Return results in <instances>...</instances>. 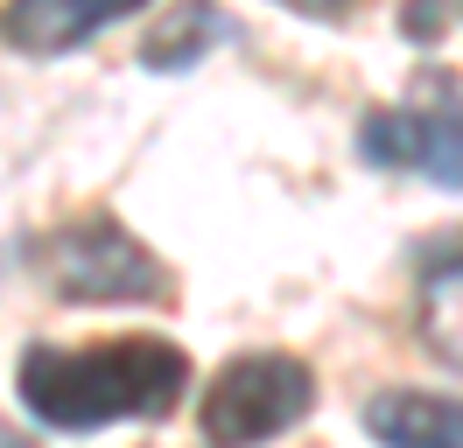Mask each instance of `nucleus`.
<instances>
[{"label":"nucleus","mask_w":463,"mask_h":448,"mask_svg":"<svg viewBox=\"0 0 463 448\" xmlns=\"http://www.w3.org/2000/svg\"><path fill=\"white\" fill-rule=\"evenodd\" d=\"M190 386V358L162 336H119L99 350H50L35 343L22 358V406L57 434L113 427V420L169 414Z\"/></svg>","instance_id":"obj_1"},{"label":"nucleus","mask_w":463,"mask_h":448,"mask_svg":"<svg viewBox=\"0 0 463 448\" xmlns=\"http://www.w3.org/2000/svg\"><path fill=\"white\" fill-rule=\"evenodd\" d=\"M309 406H317L309 364L288 358V350H253V358H232L211 378L197 420L211 448H253V442L288 434L295 420H309Z\"/></svg>","instance_id":"obj_2"},{"label":"nucleus","mask_w":463,"mask_h":448,"mask_svg":"<svg viewBox=\"0 0 463 448\" xmlns=\"http://www.w3.org/2000/svg\"><path fill=\"white\" fill-rule=\"evenodd\" d=\"M50 287L63 302H169V266L113 218L50 238Z\"/></svg>","instance_id":"obj_3"},{"label":"nucleus","mask_w":463,"mask_h":448,"mask_svg":"<svg viewBox=\"0 0 463 448\" xmlns=\"http://www.w3.org/2000/svg\"><path fill=\"white\" fill-rule=\"evenodd\" d=\"M358 140L379 168H421L435 190H463V91L435 112H373Z\"/></svg>","instance_id":"obj_4"},{"label":"nucleus","mask_w":463,"mask_h":448,"mask_svg":"<svg viewBox=\"0 0 463 448\" xmlns=\"http://www.w3.org/2000/svg\"><path fill=\"white\" fill-rule=\"evenodd\" d=\"M141 0H7V14H0V42L22 56H63L91 42L106 22L119 14H134Z\"/></svg>","instance_id":"obj_5"},{"label":"nucleus","mask_w":463,"mask_h":448,"mask_svg":"<svg viewBox=\"0 0 463 448\" xmlns=\"http://www.w3.org/2000/svg\"><path fill=\"white\" fill-rule=\"evenodd\" d=\"M365 427L379 448H463V399L379 392V399H365Z\"/></svg>","instance_id":"obj_6"},{"label":"nucleus","mask_w":463,"mask_h":448,"mask_svg":"<svg viewBox=\"0 0 463 448\" xmlns=\"http://www.w3.org/2000/svg\"><path fill=\"white\" fill-rule=\"evenodd\" d=\"M421 336H429V350L442 364L463 371V259L429 274V287H421Z\"/></svg>","instance_id":"obj_7"},{"label":"nucleus","mask_w":463,"mask_h":448,"mask_svg":"<svg viewBox=\"0 0 463 448\" xmlns=\"http://www.w3.org/2000/svg\"><path fill=\"white\" fill-rule=\"evenodd\" d=\"M218 35H225V22H218L211 7H183V22H162L155 35H147L141 56L155 63V70H183V63H197V50L218 42Z\"/></svg>","instance_id":"obj_8"},{"label":"nucleus","mask_w":463,"mask_h":448,"mask_svg":"<svg viewBox=\"0 0 463 448\" xmlns=\"http://www.w3.org/2000/svg\"><path fill=\"white\" fill-rule=\"evenodd\" d=\"M435 22H442V0H421V7H414V22H407V28H414V35H435Z\"/></svg>","instance_id":"obj_9"},{"label":"nucleus","mask_w":463,"mask_h":448,"mask_svg":"<svg viewBox=\"0 0 463 448\" xmlns=\"http://www.w3.org/2000/svg\"><path fill=\"white\" fill-rule=\"evenodd\" d=\"M0 448H29V442H22V434H14V427H7V420H0Z\"/></svg>","instance_id":"obj_10"},{"label":"nucleus","mask_w":463,"mask_h":448,"mask_svg":"<svg viewBox=\"0 0 463 448\" xmlns=\"http://www.w3.org/2000/svg\"><path fill=\"white\" fill-rule=\"evenodd\" d=\"M295 7H345V0H295Z\"/></svg>","instance_id":"obj_11"}]
</instances>
